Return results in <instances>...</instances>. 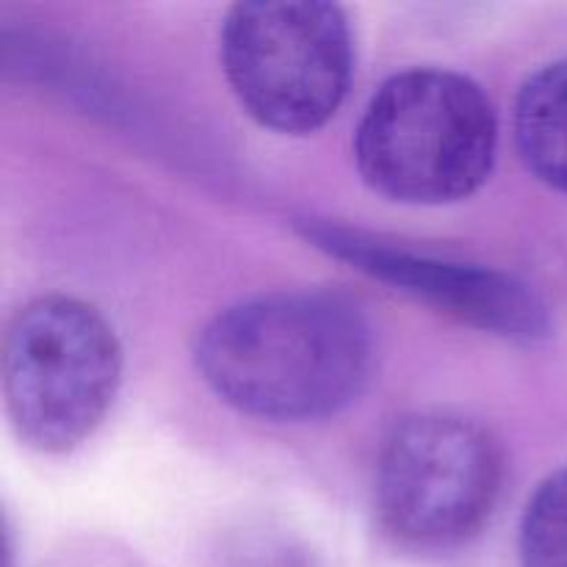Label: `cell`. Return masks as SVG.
<instances>
[{"label": "cell", "instance_id": "3957f363", "mask_svg": "<svg viewBox=\"0 0 567 567\" xmlns=\"http://www.w3.org/2000/svg\"><path fill=\"white\" fill-rule=\"evenodd\" d=\"M120 382V338L83 299L48 293L11 319L3 396L17 437L33 452L66 454L92 437Z\"/></svg>", "mask_w": 567, "mask_h": 567}, {"label": "cell", "instance_id": "52a82bcc", "mask_svg": "<svg viewBox=\"0 0 567 567\" xmlns=\"http://www.w3.org/2000/svg\"><path fill=\"white\" fill-rule=\"evenodd\" d=\"M515 142L524 164L567 194V59L537 70L515 100Z\"/></svg>", "mask_w": 567, "mask_h": 567}, {"label": "cell", "instance_id": "6da1fadb", "mask_svg": "<svg viewBox=\"0 0 567 567\" xmlns=\"http://www.w3.org/2000/svg\"><path fill=\"white\" fill-rule=\"evenodd\" d=\"M194 360L230 408L299 424L341 413L363 393L374 336L365 316L338 293L275 291L214 316Z\"/></svg>", "mask_w": 567, "mask_h": 567}, {"label": "cell", "instance_id": "8992f818", "mask_svg": "<svg viewBox=\"0 0 567 567\" xmlns=\"http://www.w3.org/2000/svg\"><path fill=\"white\" fill-rule=\"evenodd\" d=\"M302 233L316 247L465 324L524 343L551 332L546 302L526 282L504 271L410 252L330 221H305Z\"/></svg>", "mask_w": 567, "mask_h": 567}, {"label": "cell", "instance_id": "277c9868", "mask_svg": "<svg viewBox=\"0 0 567 567\" xmlns=\"http://www.w3.org/2000/svg\"><path fill=\"white\" fill-rule=\"evenodd\" d=\"M221 64L252 120L305 136L347 97L354 64L349 20L341 6L321 0L236 3L221 25Z\"/></svg>", "mask_w": 567, "mask_h": 567}, {"label": "cell", "instance_id": "7a4b0ae2", "mask_svg": "<svg viewBox=\"0 0 567 567\" xmlns=\"http://www.w3.org/2000/svg\"><path fill=\"white\" fill-rule=\"evenodd\" d=\"M496 111L480 83L452 70L399 72L371 97L354 158L377 194L404 205L471 197L496 158Z\"/></svg>", "mask_w": 567, "mask_h": 567}, {"label": "cell", "instance_id": "ba28073f", "mask_svg": "<svg viewBox=\"0 0 567 567\" xmlns=\"http://www.w3.org/2000/svg\"><path fill=\"white\" fill-rule=\"evenodd\" d=\"M520 567H567V468L529 498L520 520Z\"/></svg>", "mask_w": 567, "mask_h": 567}, {"label": "cell", "instance_id": "9c48e42d", "mask_svg": "<svg viewBox=\"0 0 567 567\" xmlns=\"http://www.w3.org/2000/svg\"><path fill=\"white\" fill-rule=\"evenodd\" d=\"M221 567H310L305 554L286 537H252L236 546Z\"/></svg>", "mask_w": 567, "mask_h": 567}, {"label": "cell", "instance_id": "5b68a950", "mask_svg": "<svg viewBox=\"0 0 567 567\" xmlns=\"http://www.w3.org/2000/svg\"><path fill=\"white\" fill-rule=\"evenodd\" d=\"M504 482V454L476 421L408 415L377 460V513L388 537L413 551H452L480 535Z\"/></svg>", "mask_w": 567, "mask_h": 567}]
</instances>
